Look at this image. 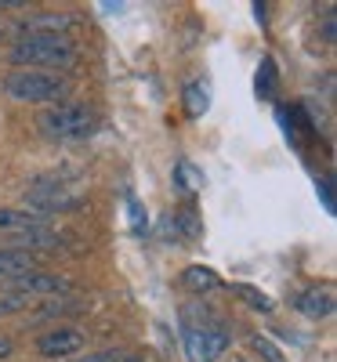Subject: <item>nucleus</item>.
Instances as JSON below:
<instances>
[{
    "instance_id": "obj_25",
    "label": "nucleus",
    "mask_w": 337,
    "mask_h": 362,
    "mask_svg": "<svg viewBox=\"0 0 337 362\" xmlns=\"http://www.w3.org/2000/svg\"><path fill=\"white\" fill-rule=\"evenodd\" d=\"M0 40H11V22L0 18Z\"/></svg>"
},
{
    "instance_id": "obj_7",
    "label": "nucleus",
    "mask_w": 337,
    "mask_h": 362,
    "mask_svg": "<svg viewBox=\"0 0 337 362\" xmlns=\"http://www.w3.org/2000/svg\"><path fill=\"white\" fill-rule=\"evenodd\" d=\"M84 348H87V337L80 334L76 326H66V322L44 329V334L33 341V351H37L40 358H51V362H66V358L80 355Z\"/></svg>"
},
{
    "instance_id": "obj_14",
    "label": "nucleus",
    "mask_w": 337,
    "mask_h": 362,
    "mask_svg": "<svg viewBox=\"0 0 337 362\" xmlns=\"http://www.w3.org/2000/svg\"><path fill=\"white\" fill-rule=\"evenodd\" d=\"M181 105H185L189 119H200L210 109V87L203 80H189L185 87H181Z\"/></svg>"
},
{
    "instance_id": "obj_6",
    "label": "nucleus",
    "mask_w": 337,
    "mask_h": 362,
    "mask_svg": "<svg viewBox=\"0 0 337 362\" xmlns=\"http://www.w3.org/2000/svg\"><path fill=\"white\" fill-rule=\"evenodd\" d=\"M80 25V15L73 11H29L18 22H11V40L15 37H69Z\"/></svg>"
},
{
    "instance_id": "obj_5",
    "label": "nucleus",
    "mask_w": 337,
    "mask_h": 362,
    "mask_svg": "<svg viewBox=\"0 0 337 362\" xmlns=\"http://www.w3.org/2000/svg\"><path fill=\"white\" fill-rule=\"evenodd\" d=\"M0 290H11V293H22L29 300H55V297H66L73 293V279L62 276V272H47V268H37V272H25V276L4 283Z\"/></svg>"
},
{
    "instance_id": "obj_13",
    "label": "nucleus",
    "mask_w": 337,
    "mask_h": 362,
    "mask_svg": "<svg viewBox=\"0 0 337 362\" xmlns=\"http://www.w3.org/2000/svg\"><path fill=\"white\" fill-rule=\"evenodd\" d=\"M66 362H149V355L138 348H98V351H80Z\"/></svg>"
},
{
    "instance_id": "obj_11",
    "label": "nucleus",
    "mask_w": 337,
    "mask_h": 362,
    "mask_svg": "<svg viewBox=\"0 0 337 362\" xmlns=\"http://www.w3.org/2000/svg\"><path fill=\"white\" fill-rule=\"evenodd\" d=\"M181 286H185L189 293H196V297H203V293L225 290V279L210 264H189V268H181Z\"/></svg>"
},
{
    "instance_id": "obj_21",
    "label": "nucleus",
    "mask_w": 337,
    "mask_h": 362,
    "mask_svg": "<svg viewBox=\"0 0 337 362\" xmlns=\"http://www.w3.org/2000/svg\"><path fill=\"white\" fill-rule=\"evenodd\" d=\"M316 192L323 196V206L333 214V189H330V177H319V185H316Z\"/></svg>"
},
{
    "instance_id": "obj_18",
    "label": "nucleus",
    "mask_w": 337,
    "mask_h": 362,
    "mask_svg": "<svg viewBox=\"0 0 337 362\" xmlns=\"http://www.w3.org/2000/svg\"><path fill=\"white\" fill-rule=\"evenodd\" d=\"M37 300H29V297H22V293H11V290H0V319H8V315H22V312H29Z\"/></svg>"
},
{
    "instance_id": "obj_10",
    "label": "nucleus",
    "mask_w": 337,
    "mask_h": 362,
    "mask_svg": "<svg viewBox=\"0 0 337 362\" xmlns=\"http://www.w3.org/2000/svg\"><path fill=\"white\" fill-rule=\"evenodd\" d=\"M51 218L33 206H0V235H18L29 228H44Z\"/></svg>"
},
{
    "instance_id": "obj_16",
    "label": "nucleus",
    "mask_w": 337,
    "mask_h": 362,
    "mask_svg": "<svg viewBox=\"0 0 337 362\" xmlns=\"http://www.w3.org/2000/svg\"><path fill=\"white\" fill-rule=\"evenodd\" d=\"M174 189L185 196V199H193V196L203 189V174H200L189 160H181V163L174 167Z\"/></svg>"
},
{
    "instance_id": "obj_2",
    "label": "nucleus",
    "mask_w": 337,
    "mask_h": 362,
    "mask_svg": "<svg viewBox=\"0 0 337 362\" xmlns=\"http://www.w3.org/2000/svg\"><path fill=\"white\" fill-rule=\"evenodd\" d=\"M0 90L11 102H22V105H55V102H66L73 83H69V76H58V73L11 69L0 76Z\"/></svg>"
},
{
    "instance_id": "obj_22",
    "label": "nucleus",
    "mask_w": 337,
    "mask_h": 362,
    "mask_svg": "<svg viewBox=\"0 0 337 362\" xmlns=\"http://www.w3.org/2000/svg\"><path fill=\"white\" fill-rule=\"evenodd\" d=\"M25 8H33V4H25V0H0V15H8V11H25Z\"/></svg>"
},
{
    "instance_id": "obj_12",
    "label": "nucleus",
    "mask_w": 337,
    "mask_h": 362,
    "mask_svg": "<svg viewBox=\"0 0 337 362\" xmlns=\"http://www.w3.org/2000/svg\"><path fill=\"white\" fill-rule=\"evenodd\" d=\"M40 257L37 254H25V250H11V247H0V286L25 276V272H37Z\"/></svg>"
},
{
    "instance_id": "obj_4",
    "label": "nucleus",
    "mask_w": 337,
    "mask_h": 362,
    "mask_svg": "<svg viewBox=\"0 0 337 362\" xmlns=\"http://www.w3.org/2000/svg\"><path fill=\"white\" fill-rule=\"evenodd\" d=\"M181 344H185V358L189 362H218L232 337H229V329L218 326V322H193L185 319L181 322Z\"/></svg>"
},
{
    "instance_id": "obj_1",
    "label": "nucleus",
    "mask_w": 337,
    "mask_h": 362,
    "mask_svg": "<svg viewBox=\"0 0 337 362\" xmlns=\"http://www.w3.org/2000/svg\"><path fill=\"white\" fill-rule=\"evenodd\" d=\"M80 62V44L73 37H15L8 47L11 69H37V73H69Z\"/></svg>"
},
{
    "instance_id": "obj_9",
    "label": "nucleus",
    "mask_w": 337,
    "mask_h": 362,
    "mask_svg": "<svg viewBox=\"0 0 337 362\" xmlns=\"http://www.w3.org/2000/svg\"><path fill=\"white\" fill-rule=\"evenodd\" d=\"M290 305H294V308H297L304 319L319 322V319H330V315H333L337 300H333V290H330V286H309V290L294 293V300H290Z\"/></svg>"
},
{
    "instance_id": "obj_8",
    "label": "nucleus",
    "mask_w": 337,
    "mask_h": 362,
    "mask_svg": "<svg viewBox=\"0 0 337 362\" xmlns=\"http://www.w3.org/2000/svg\"><path fill=\"white\" fill-rule=\"evenodd\" d=\"M160 228H164V235L171 239V243H174V239H178V243H200V239H203V225H200V214H196L193 203L174 210V214H167Z\"/></svg>"
},
{
    "instance_id": "obj_3",
    "label": "nucleus",
    "mask_w": 337,
    "mask_h": 362,
    "mask_svg": "<svg viewBox=\"0 0 337 362\" xmlns=\"http://www.w3.org/2000/svg\"><path fill=\"white\" fill-rule=\"evenodd\" d=\"M37 131L51 141H87L98 131V116L84 102H55L37 116Z\"/></svg>"
},
{
    "instance_id": "obj_24",
    "label": "nucleus",
    "mask_w": 337,
    "mask_h": 362,
    "mask_svg": "<svg viewBox=\"0 0 337 362\" xmlns=\"http://www.w3.org/2000/svg\"><path fill=\"white\" fill-rule=\"evenodd\" d=\"M11 351H15V341H11L8 334H0V362L11 358Z\"/></svg>"
},
{
    "instance_id": "obj_17",
    "label": "nucleus",
    "mask_w": 337,
    "mask_h": 362,
    "mask_svg": "<svg viewBox=\"0 0 337 362\" xmlns=\"http://www.w3.org/2000/svg\"><path fill=\"white\" fill-rule=\"evenodd\" d=\"M232 293H239V297L247 300V305H251L254 312H265V315H272V312H275V300H272L268 293H261L258 286H247V283H236V286H232Z\"/></svg>"
},
{
    "instance_id": "obj_19",
    "label": "nucleus",
    "mask_w": 337,
    "mask_h": 362,
    "mask_svg": "<svg viewBox=\"0 0 337 362\" xmlns=\"http://www.w3.org/2000/svg\"><path fill=\"white\" fill-rule=\"evenodd\" d=\"M127 218H131V232L145 239V232H149V214H145V206H142L135 196H127Z\"/></svg>"
},
{
    "instance_id": "obj_15",
    "label": "nucleus",
    "mask_w": 337,
    "mask_h": 362,
    "mask_svg": "<svg viewBox=\"0 0 337 362\" xmlns=\"http://www.w3.org/2000/svg\"><path fill=\"white\" fill-rule=\"evenodd\" d=\"M254 90H258V98H265V102H272L275 95H280V73H275L272 58H261L258 76H254Z\"/></svg>"
},
{
    "instance_id": "obj_20",
    "label": "nucleus",
    "mask_w": 337,
    "mask_h": 362,
    "mask_svg": "<svg viewBox=\"0 0 337 362\" xmlns=\"http://www.w3.org/2000/svg\"><path fill=\"white\" fill-rule=\"evenodd\" d=\"M251 344H254V351H258L265 362H287V358H283V351L275 348L268 337H261V334H254V337H251Z\"/></svg>"
},
{
    "instance_id": "obj_23",
    "label": "nucleus",
    "mask_w": 337,
    "mask_h": 362,
    "mask_svg": "<svg viewBox=\"0 0 337 362\" xmlns=\"http://www.w3.org/2000/svg\"><path fill=\"white\" fill-rule=\"evenodd\" d=\"M323 40L326 44H333V8L326 11V18H323Z\"/></svg>"
}]
</instances>
